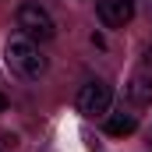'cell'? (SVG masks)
Masks as SVG:
<instances>
[{"label": "cell", "instance_id": "5b68a950", "mask_svg": "<svg viewBox=\"0 0 152 152\" xmlns=\"http://www.w3.org/2000/svg\"><path fill=\"white\" fill-rule=\"evenodd\" d=\"M127 99L134 106H152V78L149 75H134L127 81Z\"/></svg>", "mask_w": 152, "mask_h": 152}, {"label": "cell", "instance_id": "ba28073f", "mask_svg": "<svg viewBox=\"0 0 152 152\" xmlns=\"http://www.w3.org/2000/svg\"><path fill=\"white\" fill-rule=\"evenodd\" d=\"M145 4H149V14H152V0H145Z\"/></svg>", "mask_w": 152, "mask_h": 152}, {"label": "cell", "instance_id": "7a4b0ae2", "mask_svg": "<svg viewBox=\"0 0 152 152\" xmlns=\"http://www.w3.org/2000/svg\"><path fill=\"white\" fill-rule=\"evenodd\" d=\"M14 21H18L21 36H28L32 42H50V39L57 36V25H53L50 11L39 7V4H21L18 14H14Z\"/></svg>", "mask_w": 152, "mask_h": 152}, {"label": "cell", "instance_id": "3957f363", "mask_svg": "<svg viewBox=\"0 0 152 152\" xmlns=\"http://www.w3.org/2000/svg\"><path fill=\"white\" fill-rule=\"evenodd\" d=\"M110 99H113V92H110V85L99 81V78H92V81H85V85L78 88V110L85 117L106 113V110H110Z\"/></svg>", "mask_w": 152, "mask_h": 152}, {"label": "cell", "instance_id": "52a82bcc", "mask_svg": "<svg viewBox=\"0 0 152 152\" xmlns=\"http://www.w3.org/2000/svg\"><path fill=\"white\" fill-rule=\"evenodd\" d=\"M4 110H7V96L0 92V113H4Z\"/></svg>", "mask_w": 152, "mask_h": 152}, {"label": "cell", "instance_id": "8992f818", "mask_svg": "<svg viewBox=\"0 0 152 152\" xmlns=\"http://www.w3.org/2000/svg\"><path fill=\"white\" fill-rule=\"evenodd\" d=\"M138 131V120L131 113H110L106 117V134H113V138H127V134H134Z\"/></svg>", "mask_w": 152, "mask_h": 152}, {"label": "cell", "instance_id": "277c9868", "mask_svg": "<svg viewBox=\"0 0 152 152\" xmlns=\"http://www.w3.org/2000/svg\"><path fill=\"white\" fill-rule=\"evenodd\" d=\"M96 14H99V21L106 28H124L134 18V0H99Z\"/></svg>", "mask_w": 152, "mask_h": 152}, {"label": "cell", "instance_id": "6da1fadb", "mask_svg": "<svg viewBox=\"0 0 152 152\" xmlns=\"http://www.w3.org/2000/svg\"><path fill=\"white\" fill-rule=\"evenodd\" d=\"M4 60H7V67H11L14 75L25 78V81H39V78L46 75V67H50V60L42 57L39 42H32L28 36H11L7 39Z\"/></svg>", "mask_w": 152, "mask_h": 152}]
</instances>
